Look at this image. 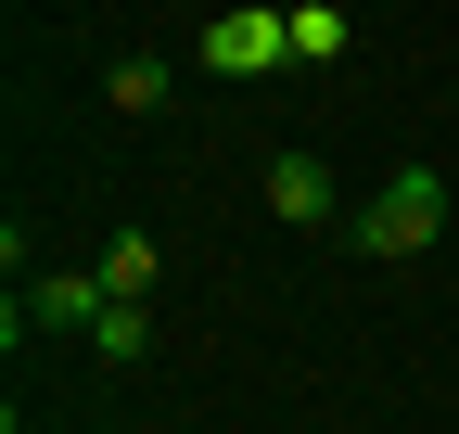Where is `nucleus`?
Instances as JSON below:
<instances>
[{"instance_id": "nucleus-1", "label": "nucleus", "mask_w": 459, "mask_h": 434, "mask_svg": "<svg viewBox=\"0 0 459 434\" xmlns=\"http://www.w3.org/2000/svg\"><path fill=\"white\" fill-rule=\"evenodd\" d=\"M434 230H446V179H434V167H395V179L358 204V256H421Z\"/></svg>"}, {"instance_id": "nucleus-2", "label": "nucleus", "mask_w": 459, "mask_h": 434, "mask_svg": "<svg viewBox=\"0 0 459 434\" xmlns=\"http://www.w3.org/2000/svg\"><path fill=\"white\" fill-rule=\"evenodd\" d=\"M192 65H204V77H268V65H294V13H268V0H230V13L192 39Z\"/></svg>"}, {"instance_id": "nucleus-3", "label": "nucleus", "mask_w": 459, "mask_h": 434, "mask_svg": "<svg viewBox=\"0 0 459 434\" xmlns=\"http://www.w3.org/2000/svg\"><path fill=\"white\" fill-rule=\"evenodd\" d=\"M26 319H51V333H102L115 294H102V268H51V282H26Z\"/></svg>"}, {"instance_id": "nucleus-4", "label": "nucleus", "mask_w": 459, "mask_h": 434, "mask_svg": "<svg viewBox=\"0 0 459 434\" xmlns=\"http://www.w3.org/2000/svg\"><path fill=\"white\" fill-rule=\"evenodd\" d=\"M268 217H294V230L332 217V167H319V153H268Z\"/></svg>"}, {"instance_id": "nucleus-5", "label": "nucleus", "mask_w": 459, "mask_h": 434, "mask_svg": "<svg viewBox=\"0 0 459 434\" xmlns=\"http://www.w3.org/2000/svg\"><path fill=\"white\" fill-rule=\"evenodd\" d=\"M102 90H115V116H153V102L179 90V65H166V51H128V65H115Z\"/></svg>"}, {"instance_id": "nucleus-6", "label": "nucleus", "mask_w": 459, "mask_h": 434, "mask_svg": "<svg viewBox=\"0 0 459 434\" xmlns=\"http://www.w3.org/2000/svg\"><path fill=\"white\" fill-rule=\"evenodd\" d=\"M344 39H358V26H344V0H294V65H332Z\"/></svg>"}, {"instance_id": "nucleus-7", "label": "nucleus", "mask_w": 459, "mask_h": 434, "mask_svg": "<svg viewBox=\"0 0 459 434\" xmlns=\"http://www.w3.org/2000/svg\"><path fill=\"white\" fill-rule=\"evenodd\" d=\"M102 294H115V307H141V294H153V243H141V230H128V243H102Z\"/></svg>"}, {"instance_id": "nucleus-8", "label": "nucleus", "mask_w": 459, "mask_h": 434, "mask_svg": "<svg viewBox=\"0 0 459 434\" xmlns=\"http://www.w3.org/2000/svg\"><path fill=\"white\" fill-rule=\"evenodd\" d=\"M90 345H102V358H115V370H128V358H141V345H153V307H115V319H102V333H90Z\"/></svg>"}]
</instances>
